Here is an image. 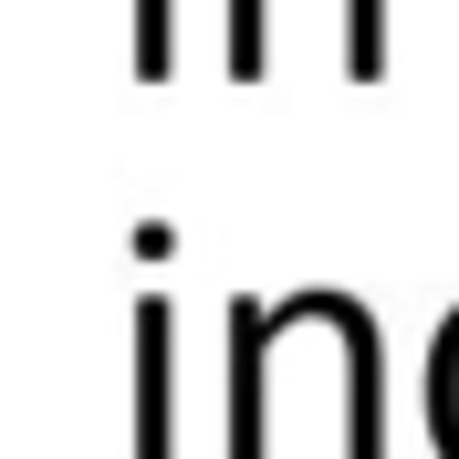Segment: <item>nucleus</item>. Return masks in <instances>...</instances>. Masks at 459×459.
<instances>
[{
    "instance_id": "4",
    "label": "nucleus",
    "mask_w": 459,
    "mask_h": 459,
    "mask_svg": "<svg viewBox=\"0 0 459 459\" xmlns=\"http://www.w3.org/2000/svg\"><path fill=\"white\" fill-rule=\"evenodd\" d=\"M386 74V0H344V84Z\"/></svg>"
},
{
    "instance_id": "5",
    "label": "nucleus",
    "mask_w": 459,
    "mask_h": 459,
    "mask_svg": "<svg viewBox=\"0 0 459 459\" xmlns=\"http://www.w3.org/2000/svg\"><path fill=\"white\" fill-rule=\"evenodd\" d=\"M230 74L240 84L272 74V0H230Z\"/></svg>"
},
{
    "instance_id": "3",
    "label": "nucleus",
    "mask_w": 459,
    "mask_h": 459,
    "mask_svg": "<svg viewBox=\"0 0 459 459\" xmlns=\"http://www.w3.org/2000/svg\"><path fill=\"white\" fill-rule=\"evenodd\" d=\"M344 324V449L334 459H386V355H376V314L355 292H334Z\"/></svg>"
},
{
    "instance_id": "6",
    "label": "nucleus",
    "mask_w": 459,
    "mask_h": 459,
    "mask_svg": "<svg viewBox=\"0 0 459 459\" xmlns=\"http://www.w3.org/2000/svg\"><path fill=\"white\" fill-rule=\"evenodd\" d=\"M168 63H178V0H136V74L168 84Z\"/></svg>"
},
{
    "instance_id": "2",
    "label": "nucleus",
    "mask_w": 459,
    "mask_h": 459,
    "mask_svg": "<svg viewBox=\"0 0 459 459\" xmlns=\"http://www.w3.org/2000/svg\"><path fill=\"white\" fill-rule=\"evenodd\" d=\"M136 459H178V314L136 303Z\"/></svg>"
},
{
    "instance_id": "1",
    "label": "nucleus",
    "mask_w": 459,
    "mask_h": 459,
    "mask_svg": "<svg viewBox=\"0 0 459 459\" xmlns=\"http://www.w3.org/2000/svg\"><path fill=\"white\" fill-rule=\"evenodd\" d=\"M272 303H230V459H272Z\"/></svg>"
}]
</instances>
